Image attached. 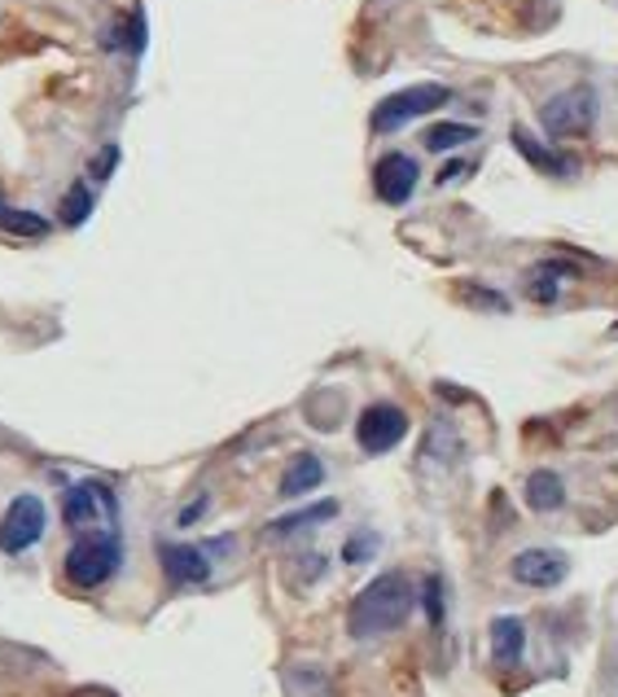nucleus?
I'll list each match as a JSON object with an SVG mask.
<instances>
[{
  "label": "nucleus",
  "mask_w": 618,
  "mask_h": 697,
  "mask_svg": "<svg viewBox=\"0 0 618 697\" xmlns=\"http://www.w3.org/2000/svg\"><path fill=\"white\" fill-rule=\"evenodd\" d=\"M404 435H408V413L395 408V404H373V408L360 413V422H356V439H360V448H365L369 457H381V452L399 448Z\"/></svg>",
  "instance_id": "7"
},
{
  "label": "nucleus",
  "mask_w": 618,
  "mask_h": 697,
  "mask_svg": "<svg viewBox=\"0 0 618 697\" xmlns=\"http://www.w3.org/2000/svg\"><path fill=\"white\" fill-rule=\"evenodd\" d=\"M421 601H426L430 623L439 627V623H443V580H439V575H430V580H426V587H421Z\"/></svg>",
  "instance_id": "19"
},
{
  "label": "nucleus",
  "mask_w": 618,
  "mask_h": 697,
  "mask_svg": "<svg viewBox=\"0 0 618 697\" xmlns=\"http://www.w3.org/2000/svg\"><path fill=\"white\" fill-rule=\"evenodd\" d=\"M62 518H66V527L80 531V535L115 531V522H119V500H115V491H111L106 482L88 478V482H75V487L66 491Z\"/></svg>",
  "instance_id": "3"
},
{
  "label": "nucleus",
  "mask_w": 618,
  "mask_h": 697,
  "mask_svg": "<svg viewBox=\"0 0 618 697\" xmlns=\"http://www.w3.org/2000/svg\"><path fill=\"white\" fill-rule=\"evenodd\" d=\"M417 180H421V171H417V163H412L408 154H386V158L373 167V194H377L386 207H404V202L412 198Z\"/></svg>",
  "instance_id": "8"
},
{
  "label": "nucleus",
  "mask_w": 618,
  "mask_h": 697,
  "mask_svg": "<svg viewBox=\"0 0 618 697\" xmlns=\"http://www.w3.org/2000/svg\"><path fill=\"white\" fill-rule=\"evenodd\" d=\"M44 522H49V513H44L40 496H31V491L13 496L0 518V553H27L31 544H40Z\"/></svg>",
  "instance_id": "6"
},
{
  "label": "nucleus",
  "mask_w": 618,
  "mask_h": 697,
  "mask_svg": "<svg viewBox=\"0 0 618 697\" xmlns=\"http://www.w3.org/2000/svg\"><path fill=\"white\" fill-rule=\"evenodd\" d=\"M373 553H377V535L365 531V535H352L347 540V549H343V562H369Z\"/></svg>",
  "instance_id": "20"
},
{
  "label": "nucleus",
  "mask_w": 618,
  "mask_h": 697,
  "mask_svg": "<svg viewBox=\"0 0 618 697\" xmlns=\"http://www.w3.org/2000/svg\"><path fill=\"white\" fill-rule=\"evenodd\" d=\"M448 102H452V93H448L443 84H412V89H399V93H390V97H381V102L373 106V132H399V127H408L412 118L434 115V111L448 106Z\"/></svg>",
  "instance_id": "4"
},
{
  "label": "nucleus",
  "mask_w": 618,
  "mask_h": 697,
  "mask_svg": "<svg viewBox=\"0 0 618 697\" xmlns=\"http://www.w3.org/2000/svg\"><path fill=\"white\" fill-rule=\"evenodd\" d=\"M513 145H517V154L531 163V167H540V171H548V176H570V163L562 158V154H553V149H544L540 141H531L522 127H513Z\"/></svg>",
  "instance_id": "15"
},
{
  "label": "nucleus",
  "mask_w": 618,
  "mask_h": 697,
  "mask_svg": "<svg viewBox=\"0 0 618 697\" xmlns=\"http://www.w3.org/2000/svg\"><path fill=\"white\" fill-rule=\"evenodd\" d=\"M329 518H338V500H321V504H312V509L285 513V518H276V522L268 527V535H272V540H285V535H294V531H307V527H316V522H329Z\"/></svg>",
  "instance_id": "14"
},
{
  "label": "nucleus",
  "mask_w": 618,
  "mask_h": 697,
  "mask_svg": "<svg viewBox=\"0 0 618 697\" xmlns=\"http://www.w3.org/2000/svg\"><path fill=\"white\" fill-rule=\"evenodd\" d=\"M474 136H479V127H470V123H434V127L426 132V149H430V154H443V149L470 145Z\"/></svg>",
  "instance_id": "17"
},
{
  "label": "nucleus",
  "mask_w": 618,
  "mask_h": 697,
  "mask_svg": "<svg viewBox=\"0 0 618 697\" xmlns=\"http://www.w3.org/2000/svg\"><path fill=\"white\" fill-rule=\"evenodd\" d=\"M540 123H544V132H548V136H557V141L593 132V123H597V93H593L588 84L557 93L553 102H544Z\"/></svg>",
  "instance_id": "5"
},
{
  "label": "nucleus",
  "mask_w": 618,
  "mask_h": 697,
  "mask_svg": "<svg viewBox=\"0 0 618 697\" xmlns=\"http://www.w3.org/2000/svg\"><path fill=\"white\" fill-rule=\"evenodd\" d=\"M509 571H513V580L526 583V587H557V583L570 575V562L557 549H522L509 562Z\"/></svg>",
  "instance_id": "9"
},
{
  "label": "nucleus",
  "mask_w": 618,
  "mask_h": 697,
  "mask_svg": "<svg viewBox=\"0 0 618 697\" xmlns=\"http://www.w3.org/2000/svg\"><path fill=\"white\" fill-rule=\"evenodd\" d=\"M115 163H119V145H106V149H102V158H93V176H97V180H106V176L115 171Z\"/></svg>",
  "instance_id": "21"
},
{
  "label": "nucleus",
  "mask_w": 618,
  "mask_h": 697,
  "mask_svg": "<svg viewBox=\"0 0 618 697\" xmlns=\"http://www.w3.org/2000/svg\"><path fill=\"white\" fill-rule=\"evenodd\" d=\"M124 562V549H119V535L115 531H93V535H80L62 562L66 580L75 587H102V583L115 580Z\"/></svg>",
  "instance_id": "2"
},
{
  "label": "nucleus",
  "mask_w": 618,
  "mask_h": 697,
  "mask_svg": "<svg viewBox=\"0 0 618 697\" xmlns=\"http://www.w3.org/2000/svg\"><path fill=\"white\" fill-rule=\"evenodd\" d=\"M198 513H207V496H202V500H198V504H189V509H185V513H180V522H185V527H189V522H193V518H198Z\"/></svg>",
  "instance_id": "22"
},
{
  "label": "nucleus",
  "mask_w": 618,
  "mask_h": 697,
  "mask_svg": "<svg viewBox=\"0 0 618 697\" xmlns=\"http://www.w3.org/2000/svg\"><path fill=\"white\" fill-rule=\"evenodd\" d=\"M321 482H325V465H321V457L303 452V457H294L290 469H285V478H281V496H285V500H298V496L316 491Z\"/></svg>",
  "instance_id": "12"
},
{
  "label": "nucleus",
  "mask_w": 618,
  "mask_h": 697,
  "mask_svg": "<svg viewBox=\"0 0 618 697\" xmlns=\"http://www.w3.org/2000/svg\"><path fill=\"white\" fill-rule=\"evenodd\" d=\"M522 649H526V627H522V618H513V614L492 618V663L495 667H517V663H522Z\"/></svg>",
  "instance_id": "11"
},
{
  "label": "nucleus",
  "mask_w": 618,
  "mask_h": 697,
  "mask_svg": "<svg viewBox=\"0 0 618 697\" xmlns=\"http://www.w3.org/2000/svg\"><path fill=\"white\" fill-rule=\"evenodd\" d=\"M417 605V592L412 580L404 571H386L373 583L360 587V596L352 601V614H347V632L356 641H373V636H386L395 627H404V618L412 614Z\"/></svg>",
  "instance_id": "1"
},
{
  "label": "nucleus",
  "mask_w": 618,
  "mask_h": 697,
  "mask_svg": "<svg viewBox=\"0 0 618 697\" xmlns=\"http://www.w3.org/2000/svg\"><path fill=\"white\" fill-rule=\"evenodd\" d=\"M49 220L44 216H35V211H18V207H9L4 198H0V232H9V237H49Z\"/></svg>",
  "instance_id": "16"
},
{
  "label": "nucleus",
  "mask_w": 618,
  "mask_h": 697,
  "mask_svg": "<svg viewBox=\"0 0 618 697\" xmlns=\"http://www.w3.org/2000/svg\"><path fill=\"white\" fill-rule=\"evenodd\" d=\"M526 504H531L535 513L562 509V504H566V482H562L553 469H535V474L526 478Z\"/></svg>",
  "instance_id": "13"
},
{
  "label": "nucleus",
  "mask_w": 618,
  "mask_h": 697,
  "mask_svg": "<svg viewBox=\"0 0 618 697\" xmlns=\"http://www.w3.org/2000/svg\"><path fill=\"white\" fill-rule=\"evenodd\" d=\"M158 566H163V575L171 583H180V587H193V583H207L211 580V558H207V549H198V544H158Z\"/></svg>",
  "instance_id": "10"
},
{
  "label": "nucleus",
  "mask_w": 618,
  "mask_h": 697,
  "mask_svg": "<svg viewBox=\"0 0 618 697\" xmlns=\"http://www.w3.org/2000/svg\"><path fill=\"white\" fill-rule=\"evenodd\" d=\"M93 207H97V198H93V189L80 180V185H71L66 189V198H62V225L66 229H80L88 216H93Z\"/></svg>",
  "instance_id": "18"
}]
</instances>
